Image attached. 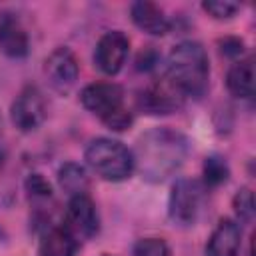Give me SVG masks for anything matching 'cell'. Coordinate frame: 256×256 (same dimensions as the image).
<instances>
[{
    "instance_id": "cell-1",
    "label": "cell",
    "mask_w": 256,
    "mask_h": 256,
    "mask_svg": "<svg viewBox=\"0 0 256 256\" xmlns=\"http://www.w3.org/2000/svg\"><path fill=\"white\" fill-rule=\"evenodd\" d=\"M134 170L148 182H164L182 168L190 154V140L172 128H152L138 138Z\"/></svg>"
},
{
    "instance_id": "cell-2",
    "label": "cell",
    "mask_w": 256,
    "mask_h": 256,
    "mask_svg": "<svg viewBox=\"0 0 256 256\" xmlns=\"http://www.w3.org/2000/svg\"><path fill=\"white\" fill-rule=\"evenodd\" d=\"M164 76L184 98H202L210 82V64L204 46L194 40L176 44L168 54Z\"/></svg>"
},
{
    "instance_id": "cell-3",
    "label": "cell",
    "mask_w": 256,
    "mask_h": 256,
    "mask_svg": "<svg viewBox=\"0 0 256 256\" xmlns=\"http://www.w3.org/2000/svg\"><path fill=\"white\" fill-rule=\"evenodd\" d=\"M84 158L88 166L108 182H124L134 172V154L112 138H96L88 144Z\"/></svg>"
},
{
    "instance_id": "cell-4",
    "label": "cell",
    "mask_w": 256,
    "mask_h": 256,
    "mask_svg": "<svg viewBox=\"0 0 256 256\" xmlns=\"http://www.w3.org/2000/svg\"><path fill=\"white\" fill-rule=\"evenodd\" d=\"M204 184L194 178L174 182L168 196V216L176 226H194L204 204Z\"/></svg>"
},
{
    "instance_id": "cell-5",
    "label": "cell",
    "mask_w": 256,
    "mask_h": 256,
    "mask_svg": "<svg viewBox=\"0 0 256 256\" xmlns=\"http://www.w3.org/2000/svg\"><path fill=\"white\" fill-rule=\"evenodd\" d=\"M80 102L90 114L106 122L116 112L124 110V90L114 82H94L82 90Z\"/></svg>"
},
{
    "instance_id": "cell-6",
    "label": "cell",
    "mask_w": 256,
    "mask_h": 256,
    "mask_svg": "<svg viewBox=\"0 0 256 256\" xmlns=\"http://www.w3.org/2000/svg\"><path fill=\"white\" fill-rule=\"evenodd\" d=\"M64 228L76 238V240H90L100 230V216L96 210L94 200L88 194L72 196L66 208Z\"/></svg>"
},
{
    "instance_id": "cell-7",
    "label": "cell",
    "mask_w": 256,
    "mask_h": 256,
    "mask_svg": "<svg viewBox=\"0 0 256 256\" xmlns=\"http://www.w3.org/2000/svg\"><path fill=\"white\" fill-rule=\"evenodd\" d=\"M10 120L20 132H34L46 120V100L36 86H26L10 108Z\"/></svg>"
},
{
    "instance_id": "cell-8",
    "label": "cell",
    "mask_w": 256,
    "mask_h": 256,
    "mask_svg": "<svg viewBox=\"0 0 256 256\" xmlns=\"http://www.w3.org/2000/svg\"><path fill=\"white\" fill-rule=\"evenodd\" d=\"M128 52H130L128 36L120 30H110L104 36H100L94 48V64L102 74L116 76L126 64Z\"/></svg>"
},
{
    "instance_id": "cell-9",
    "label": "cell",
    "mask_w": 256,
    "mask_h": 256,
    "mask_svg": "<svg viewBox=\"0 0 256 256\" xmlns=\"http://www.w3.org/2000/svg\"><path fill=\"white\" fill-rule=\"evenodd\" d=\"M44 74L56 92L68 94L80 76V64L76 54L66 46L56 48L44 62Z\"/></svg>"
},
{
    "instance_id": "cell-10",
    "label": "cell",
    "mask_w": 256,
    "mask_h": 256,
    "mask_svg": "<svg viewBox=\"0 0 256 256\" xmlns=\"http://www.w3.org/2000/svg\"><path fill=\"white\" fill-rule=\"evenodd\" d=\"M182 102L184 96L168 82L166 76L156 84L148 86L138 98L140 108L148 114H172L182 106Z\"/></svg>"
},
{
    "instance_id": "cell-11",
    "label": "cell",
    "mask_w": 256,
    "mask_h": 256,
    "mask_svg": "<svg viewBox=\"0 0 256 256\" xmlns=\"http://www.w3.org/2000/svg\"><path fill=\"white\" fill-rule=\"evenodd\" d=\"M0 52L14 60L26 58L30 52L28 32L22 22L10 12L0 14Z\"/></svg>"
},
{
    "instance_id": "cell-12",
    "label": "cell",
    "mask_w": 256,
    "mask_h": 256,
    "mask_svg": "<svg viewBox=\"0 0 256 256\" xmlns=\"http://www.w3.org/2000/svg\"><path fill=\"white\" fill-rule=\"evenodd\" d=\"M242 246V228L236 220L224 218L216 224L212 230L208 244H206V256H238Z\"/></svg>"
},
{
    "instance_id": "cell-13",
    "label": "cell",
    "mask_w": 256,
    "mask_h": 256,
    "mask_svg": "<svg viewBox=\"0 0 256 256\" xmlns=\"http://www.w3.org/2000/svg\"><path fill=\"white\" fill-rule=\"evenodd\" d=\"M130 16H132V22L150 36H166L172 30V22L164 14V10L158 4L148 0L134 2L130 6Z\"/></svg>"
},
{
    "instance_id": "cell-14",
    "label": "cell",
    "mask_w": 256,
    "mask_h": 256,
    "mask_svg": "<svg viewBox=\"0 0 256 256\" xmlns=\"http://www.w3.org/2000/svg\"><path fill=\"white\" fill-rule=\"evenodd\" d=\"M78 240L64 226H50L44 230L38 246V256H76Z\"/></svg>"
},
{
    "instance_id": "cell-15",
    "label": "cell",
    "mask_w": 256,
    "mask_h": 256,
    "mask_svg": "<svg viewBox=\"0 0 256 256\" xmlns=\"http://www.w3.org/2000/svg\"><path fill=\"white\" fill-rule=\"evenodd\" d=\"M226 86L232 96L240 100H252L254 96V60H238L234 66L228 70L226 76Z\"/></svg>"
},
{
    "instance_id": "cell-16",
    "label": "cell",
    "mask_w": 256,
    "mask_h": 256,
    "mask_svg": "<svg viewBox=\"0 0 256 256\" xmlns=\"http://www.w3.org/2000/svg\"><path fill=\"white\" fill-rule=\"evenodd\" d=\"M58 184L64 192L72 196H78V194H86L88 192V186H90V180H88V174L86 170L76 164V162H66L60 170H58Z\"/></svg>"
},
{
    "instance_id": "cell-17",
    "label": "cell",
    "mask_w": 256,
    "mask_h": 256,
    "mask_svg": "<svg viewBox=\"0 0 256 256\" xmlns=\"http://www.w3.org/2000/svg\"><path fill=\"white\" fill-rule=\"evenodd\" d=\"M202 176H204V184L206 186L224 184L228 180V176H230L228 162L222 156H208L204 160V166H202Z\"/></svg>"
},
{
    "instance_id": "cell-18",
    "label": "cell",
    "mask_w": 256,
    "mask_h": 256,
    "mask_svg": "<svg viewBox=\"0 0 256 256\" xmlns=\"http://www.w3.org/2000/svg\"><path fill=\"white\" fill-rule=\"evenodd\" d=\"M232 206H234L238 222L250 224L254 220V194L250 188H240L232 200Z\"/></svg>"
},
{
    "instance_id": "cell-19",
    "label": "cell",
    "mask_w": 256,
    "mask_h": 256,
    "mask_svg": "<svg viewBox=\"0 0 256 256\" xmlns=\"http://www.w3.org/2000/svg\"><path fill=\"white\" fill-rule=\"evenodd\" d=\"M202 8L216 20H228V18L236 16V12H240L242 4L230 2V0H210V2H204Z\"/></svg>"
},
{
    "instance_id": "cell-20",
    "label": "cell",
    "mask_w": 256,
    "mask_h": 256,
    "mask_svg": "<svg viewBox=\"0 0 256 256\" xmlns=\"http://www.w3.org/2000/svg\"><path fill=\"white\" fill-rule=\"evenodd\" d=\"M134 256H170V248L162 238H140L134 244Z\"/></svg>"
},
{
    "instance_id": "cell-21",
    "label": "cell",
    "mask_w": 256,
    "mask_h": 256,
    "mask_svg": "<svg viewBox=\"0 0 256 256\" xmlns=\"http://www.w3.org/2000/svg\"><path fill=\"white\" fill-rule=\"evenodd\" d=\"M26 192L32 198H50L52 196V186L42 174H30L26 180Z\"/></svg>"
},
{
    "instance_id": "cell-22",
    "label": "cell",
    "mask_w": 256,
    "mask_h": 256,
    "mask_svg": "<svg viewBox=\"0 0 256 256\" xmlns=\"http://www.w3.org/2000/svg\"><path fill=\"white\" fill-rule=\"evenodd\" d=\"M220 50H222V54L236 58L244 52V42L240 38H224V40H220Z\"/></svg>"
},
{
    "instance_id": "cell-23",
    "label": "cell",
    "mask_w": 256,
    "mask_h": 256,
    "mask_svg": "<svg viewBox=\"0 0 256 256\" xmlns=\"http://www.w3.org/2000/svg\"><path fill=\"white\" fill-rule=\"evenodd\" d=\"M102 256H112V254H102Z\"/></svg>"
}]
</instances>
